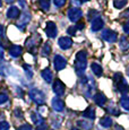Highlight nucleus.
I'll return each mask as SVG.
<instances>
[{
  "label": "nucleus",
  "mask_w": 129,
  "mask_h": 130,
  "mask_svg": "<svg viewBox=\"0 0 129 130\" xmlns=\"http://www.w3.org/2000/svg\"><path fill=\"white\" fill-rule=\"evenodd\" d=\"M86 67H87V52L85 50H80L79 52H77L75 59V69L78 76H84Z\"/></svg>",
  "instance_id": "nucleus-1"
},
{
  "label": "nucleus",
  "mask_w": 129,
  "mask_h": 130,
  "mask_svg": "<svg viewBox=\"0 0 129 130\" xmlns=\"http://www.w3.org/2000/svg\"><path fill=\"white\" fill-rule=\"evenodd\" d=\"M113 79H115V83L117 85V88H118V91L120 92V93H122L123 95H126L129 92V85L128 83L125 80V78L122 77V74H120V72H117L115 74V77H113Z\"/></svg>",
  "instance_id": "nucleus-2"
},
{
  "label": "nucleus",
  "mask_w": 129,
  "mask_h": 130,
  "mask_svg": "<svg viewBox=\"0 0 129 130\" xmlns=\"http://www.w3.org/2000/svg\"><path fill=\"white\" fill-rule=\"evenodd\" d=\"M29 97L34 103L39 104V105H42L45 102V95H44L43 92L38 88H32L29 91Z\"/></svg>",
  "instance_id": "nucleus-3"
},
{
  "label": "nucleus",
  "mask_w": 129,
  "mask_h": 130,
  "mask_svg": "<svg viewBox=\"0 0 129 130\" xmlns=\"http://www.w3.org/2000/svg\"><path fill=\"white\" fill-rule=\"evenodd\" d=\"M40 42H41V36L38 35V34H34L31 37H28L26 40V46L28 49V51L32 52V53H35Z\"/></svg>",
  "instance_id": "nucleus-4"
},
{
  "label": "nucleus",
  "mask_w": 129,
  "mask_h": 130,
  "mask_svg": "<svg viewBox=\"0 0 129 130\" xmlns=\"http://www.w3.org/2000/svg\"><path fill=\"white\" fill-rule=\"evenodd\" d=\"M102 39L105 42H108V43H115L117 40H118V33L110 28L104 29L102 32Z\"/></svg>",
  "instance_id": "nucleus-5"
},
{
  "label": "nucleus",
  "mask_w": 129,
  "mask_h": 130,
  "mask_svg": "<svg viewBox=\"0 0 129 130\" xmlns=\"http://www.w3.org/2000/svg\"><path fill=\"white\" fill-rule=\"evenodd\" d=\"M67 15H68L69 21L76 23V22H78L79 19L82 18V16H83V11H82L79 8H77V7H73V8H70L68 10V14Z\"/></svg>",
  "instance_id": "nucleus-6"
},
{
  "label": "nucleus",
  "mask_w": 129,
  "mask_h": 130,
  "mask_svg": "<svg viewBox=\"0 0 129 130\" xmlns=\"http://www.w3.org/2000/svg\"><path fill=\"white\" fill-rule=\"evenodd\" d=\"M53 66H54V69H56L57 71H60V70H62V69L66 68L67 60L64 59L62 56H60V54H57V56H54V58H53Z\"/></svg>",
  "instance_id": "nucleus-7"
},
{
  "label": "nucleus",
  "mask_w": 129,
  "mask_h": 130,
  "mask_svg": "<svg viewBox=\"0 0 129 130\" xmlns=\"http://www.w3.org/2000/svg\"><path fill=\"white\" fill-rule=\"evenodd\" d=\"M52 88H53V92L57 96H62L64 94V91H66V86H64V84L60 79H56V80L53 82Z\"/></svg>",
  "instance_id": "nucleus-8"
},
{
  "label": "nucleus",
  "mask_w": 129,
  "mask_h": 130,
  "mask_svg": "<svg viewBox=\"0 0 129 130\" xmlns=\"http://www.w3.org/2000/svg\"><path fill=\"white\" fill-rule=\"evenodd\" d=\"M45 34L48 35V37L50 39H54L58 34V28H57V25L53 22H48L45 26Z\"/></svg>",
  "instance_id": "nucleus-9"
},
{
  "label": "nucleus",
  "mask_w": 129,
  "mask_h": 130,
  "mask_svg": "<svg viewBox=\"0 0 129 130\" xmlns=\"http://www.w3.org/2000/svg\"><path fill=\"white\" fill-rule=\"evenodd\" d=\"M104 26V21L103 18L100 16V15H98V16L95 17V18L92 19V24H91V28L93 32H99L100 29H102Z\"/></svg>",
  "instance_id": "nucleus-10"
},
{
  "label": "nucleus",
  "mask_w": 129,
  "mask_h": 130,
  "mask_svg": "<svg viewBox=\"0 0 129 130\" xmlns=\"http://www.w3.org/2000/svg\"><path fill=\"white\" fill-rule=\"evenodd\" d=\"M31 19H32V16H31V14L29 12H27V11H25V12H23L22 14V16H21V18L18 19V22H17V26L19 27V28H22V29H24L25 28V26L27 24L31 22Z\"/></svg>",
  "instance_id": "nucleus-11"
},
{
  "label": "nucleus",
  "mask_w": 129,
  "mask_h": 130,
  "mask_svg": "<svg viewBox=\"0 0 129 130\" xmlns=\"http://www.w3.org/2000/svg\"><path fill=\"white\" fill-rule=\"evenodd\" d=\"M58 44L62 50H68L73 46V40L68 36H62L58 40Z\"/></svg>",
  "instance_id": "nucleus-12"
},
{
  "label": "nucleus",
  "mask_w": 129,
  "mask_h": 130,
  "mask_svg": "<svg viewBox=\"0 0 129 130\" xmlns=\"http://www.w3.org/2000/svg\"><path fill=\"white\" fill-rule=\"evenodd\" d=\"M51 105H52V109L57 112H61L63 111L64 109V102L60 97H54L52 99V102H51Z\"/></svg>",
  "instance_id": "nucleus-13"
},
{
  "label": "nucleus",
  "mask_w": 129,
  "mask_h": 130,
  "mask_svg": "<svg viewBox=\"0 0 129 130\" xmlns=\"http://www.w3.org/2000/svg\"><path fill=\"white\" fill-rule=\"evenodd\" d=\"M22 53H23V47L21 45L14 44V45H11L9 47V54H10V57H13V58H18Z\"/></svg>",
  "instance_id": "nucleus-14"
},
{
  "label": "nucleus",
  "mask_w": 129,
  "mask_h": 130,
  "mask_svg": "<svg viewBox=\"0 0 129 130\" xmlns=\"http://www.w3.org/2000/svg\"><path fill=\"white\" fill-rule=\"evenodd\" d=\"M18 16H21V10L18 9V7L16 6L9 7V9L7 10V17L10 19H14V18H17Z\"/></svg>",
  "instance_id": "nucleus-15"
},
{
  "label": "nucleus",
  "mask_w": 129,
  "mask_h": 130,
  "mask_svg": "<svg viewBox=\"0 0 129 130\" xmlns=\"http://www.w3.org/2000/svg\"><path fill=\"white\" fill-rule=\"evenodd\" d=\"M106 100L108 99H106V96L102 92H99V93H96L94 95V102H95L99 106H103L104 104L106 103Z\"/></svg>",
  "instance_id": "nucleus-16"
},
{
  "label": "nucleus",
  "mask_w": 129,
  "mask_h": 130,
  "mask_svg": "<svg viewBox=\"0 0 129 130\" xmlns=\"http://www.w3.org/2000/svg\"><path fill=\"white\" fill-rule=\"evenodd\" d=\"M41 76L46 83H52V79H53V74H52L50 68H45L41 71Z\"/></svg>",
  "instance_id": "nucleus-17"
},
{
  "label": "nucleus",
  "mask_w": 129,
  "mask_h": 130,
  "mask_svg": "<svg viewBox=\"0 0 129 130\" xmlns=\"http://www.w3.org/2000/svg\"><path fill=\"white\" fill-rule=\"evenodd\" d=\"M91 69H92L93 74L95 75L96 77H101V76L103 75V69H102V67H101V64L98 63V62H93V63L91 64Z\"/></svg>",
  "instance_id": "nucleus-18"
},
{
  "label": "nucleus",
  "mask_w": 129,
  "mask_h": 130,
  "mask_svg": "<svg viewBox=\"0 0 129 130\" xmlns=\"http://www.w3.org/2000/svg\"><path fill=\"white\" fill-rule=\"evenodd\" d=\"M83 117L86 119L94 120L95 119V109H94L93 106H88L87 109L83 112Z\"/></svg>",
  "instance_id": "nucleus-19"
},
{
  "label": "nucleus",
  "mask_w": 129,
  "mask_h": 130,
  "mask_svg": "<svg viewBox=\"0 0 129 130\" xmlns=\"http://www.w3.org/2000/svg\"><path fill=\"white\" fill-rule=\"evenodd\" d=\"M31 119H32V121H33L38 127L44 123V119L41 117V114L35 113V112H32V113H31Z\"/></svg>",
  "instance_id": "nucleus-20"
},
{
  "label": "nucleus",
  "mask_w": 129,
  "mask_h": 130,
  "mask_svg": "<svg viewBox=\"0 0 129 130\" xmlns=\"http://www.w3.org/2000/svg\"><path fill=\"white\" fill-rule=\"evenodd\" d=\"M112 123H113V121L110 117H103V118L100 120V124L103 128H110V127L112 126Z\"/></svg>",
  "instance_id": "nucleus-21"
},
{
  "label": "nucleus",
  "mask_w": 129,
  "mask_h": 130,
  "mask_svg": "<svg viewBox=\"0 0 129 130\" xmlns=\"http://www.w3.org/2000/svg\"><path fill=\"white\" fill-rule=\"evenodd\" d=\"M119 45H120V49L126 51V50L129 49V40L126 37L125 35L120 37V41H119Z\"/></svg>",
  "instance_id": "nucleus-22"
},
{
  "label": "nucleus",
  "mask_w": 129,
  "mask_h": 130,
  "mask_svg": "<svg viewBox=\"0 0 129 130\" xmlns=\"http://www.w3.org/2000/svg\"><path fill=\"white\" fill-rule=\"evenodd\" d=\"M120 105L122 106V109H125L126 111H129V96L128 95H122V96H121Z\"/></svg>",
  "instance_id": "nucleus-23"
},
{
  "label": "nucleus",
  "mask_w": 129,
  "mask_h": 130,
  "mask_svg": "<svg viewBox=\"0 0 129 130\" xmlns=\"http://www.w3.org/2000/svg\"><path fill=\"white\" fill-rule=\"evenodd\" d=\"M39 5H40V8L43 11H49L51 2L50 0H39Z\"/></svg>",
  "instance_id": "nucleus-24"
},
{
  "label": "nucleus",
  "mask_w": 129,
  "mask_h": 130,
  "mask_svg": "<svg viewBox=\"0 0 129 130\" xmlns=\"http://www.w3.org/2000/svg\"><path fill=\"white\" fill-rule=\"evenodd\" d=\"M77 124L85 130H91L92 127H93V124H92L91 122L86 121V120H79V121H77Z\"/></svg>",
  "instance_id": "nucleus-25"
},
{
  "label": "nucleus",
  "mask_w": 129,
  "mask_h": 130,
  "mask_svg": "<svg viewBox=\"0 0 129 130\" xmlns=\"http://www.w3.org/2000/svg\"><path fill=\"white\" fill-rule=\"evenodd\" d=\"M50 53H51V45H50V43H49V42H46V43H44L43 47H42L41 54L43 57H48Z\"/></svg>",
  "instance_id": "nucleus-26"
},
{
  "label": "nucleus",
  "mask_w": 129,
  "mask_h": 130,
  "mask_svg": "<svg viewBox=\"0 0 129 130\" xmlns=\"http://www.w3.org/2000/svg\"><path fill=\"white\" fill-rule=\"evenodd\" d=\"M127 4H128V0H115L113 1V6L117 9H122L123 7H126Z\"/></svg>",
  "instance_id": "nucleus-27"
},
{
  "label": "nucleus",
  "mask_w": 129,
  "mask_h": 130,
  "mask_svg": "<svg viewBox=\"0 0 129 130\" xmlns=\"http://www.w3.org/2000/svg\"><path fill=\"white\" fill-rule=\"evenodd\" d=\"M23 68H24V72L26 74L27 78H32V77H33V70H32V67L25 63V64H23Z\"/></svg>",
  "instance_id": "nucleus-28"
},
{
  "label": "nucleus",
  "mask_w": 129,
  "mask_h": 130,
  "mask_svg": "<svg viewBox=\"0 0 129 130\" xmlns=\"http://www.w3.org/2000/svg\"><path fill=\"white\" fill-rule=\"evenodd\" d=\"M106 110H108V112L110 114H113V116H119L120 114V112H119V110L117 109V106H115L113 104H111L110 106L106 107Z\"/></svg>",
  "instance_id": "nucleus-29"
},
{
  "label": "nucleus",
  "mask_w": 129,
  "mask_h": 130,
  "mask_svg": "<svg viewBox=\"0 0 129 130\" xmlns=\"http://www.w3.org/2000/svg\"><path fill=\"white\" fill-rule=\"evenodd\" d=\"M76 32H77V27L76 26H70L68 29H67V33L69 34V35H76Z\"/></svg>",
  "instance_id": "nucleus-30"
},
{
  "label": "nucleus",
  "mask_w": 129,
  "mask_h": 130,
  "mask_svg": "<svg viewBox=\"0 0 129 130\" xmlns=\"http://www.w3.org/2000/svg\"><path fill=\"white\" fill-rule=\"evenodd\" d=\"M8 101V95L6 93H0V104H4Z\"/></svg>",
  "instance_id": "nucleus-31"
},
{
  "label": "nucleus",
  "mask_w": 129,
  "mask_h": 130,
  "mask_svg": "<svg viewBox=\"0 0 129 130\" xmlns=\"http://www.w3.org/2000/svg\"><path fill=\"white\" fill-rule=\"evenodd\" d=\"M66 1H67V0H53L54 5H56L58 8H61V7H63L64 4H66Z\"/></svg>",
  "instance_id": "nucleus-32"
},
{
  "label": "nucleus",
  "mask_w": 129,
  "mask_h": 130,
  "mask_svg": "<svg viewBox=\"0 0 129 130\" xmlns=\"http://www.w3.org/2000/svg\"><path fill=\"white\" fill-rule=\"evenodd\" d=\"M0 130H9V123L6 121L0 122Z\"/></svg>",
  "instance_id": "nucleus-33"
},
{
  "label": "nucleus",
  "mask_w": 129,
  "mask_h": 130,
  "mask_svg": "<svg viewBox=\"0 0 129 130\" xmlns=\"http://www.w3.org/2000/svg\"><path fill=\"white\" fill-rule=\"evenodd\" d=\"M123 32H125L126 34H128V35H129V19H128V21H126L125 23H123Z\"/></svg>",
  "instance_id": "nucleus-34"
},
{
  "label": "nucleus",
  "mask_w": 129,
  "mask_h": 130,
  "mask_svg": "<svg viewBox=\"0 0 129 130\" xmlns=\"http://www.w3.org/2000/svg\"><path fill=\"white\" fill-rule=\"evenodd\" d=\"M32 129H33V128H32L31 124H27L26 123V124H23V126H21L17 130H32Z\"/></svg>",
  "instance_id": "nucleus-35"
},
{
  "label": "nucleus",
  "mask_w": 129,
  "mask_h": 130,
  "mask_svg": "<svg viewBox=\"0 0 129 130\" xmlns=\"http://www.w3.org/2000/svg\"><path fill=\"white\" fill-rule=\"evenodd\" d=\"M14 113L16 114V117H17V118H23V112H22L19 109H16V110H15V111H14Z\"/></svg>",
  "instance_id": "nucleus-36"
},
{
  "label": "nucleus",
  "mask_w": 129,
  "mask_h": 130,
  "mask_svg": "<svg viewBox=\"0 0 129 130\" xmlns=\"http://www.w3.org/2000/svg\"><path fill=\"white\" fill-rule=\"evenodd\" d=\"M5 58V49H0V62Z\"/></svg>",
  "instance_id": "nucleus-37"
},
{
  "label": "nucleus",
  "mask_w": 129,
  "mask_h": 130,
  "mask_svg": "<svg viewBox=\"0 0 129 130\" xmlns=\"http://www.w3.org/2000/svg\"><path fill=\"white\" fill-rule=\"evenodd\" d=\"M0 37H5V27L0 25Z\"/></svg>",
  "instance_id": "nucleus-38"
},
{
  "label": "nucleus",
  "mask_w": 129,
  "mask_h": 130,
  "mask_svg": "<svg viewBox=\"0 0 129 130\" xmlns=\"http://www.w3.org/2000/svg\"><path fill=\"white\" fill-rule=\"evenodd\" d=\"M45 129H46V124L45 123H43V124H41V126L38 127V130H45Z\"/></svg>",
  "instance_id": "nucleus-39"
},
{
  "label": "nucleus",
  "mask_w": 129,
  "mask_h": 130,
  "mask_svg": "<svg viewBox=\"0 0 129 130\" xmlns=\"http://www.w3.org/2000/svg\"><path fill=\"white\" fill-rule=\"evenodd\" d=\"M73 4L74 5H76V6H79V5H80L82 4V2H80V0H73Z\"/></svg>",
  "instance_id": "nucleus-40"
},
{
  "label": "nucleus",
  "mask_w": 129,
  "mask_h": 130,
  "mask_svg": "<svg viewBox=\"0 0 129 130\" xmlns=\"http://www.w3.org/2000/svg\"><path fill=\"white\" fill-rule=\"evenodd\" d=\"M76 27H77V29H83V28H84V24L80 23V24H78Z\"/></svg>",
  "instance_id": "nucleus-41"
},
{
  "label": "nucleus",
  "mask_w": 129,
  "mask_h": 130,
  "mask_svg": "<svg viewBox=\"0 0 129 130\" xmlns=\"http://www.w3.org/2000/svg\"><path fill=\"white\" fill-rule=\"evenodd\" d=\"M19 4H21V5H23V6H24V8H25L26 4H25V1H24V0H19Z\"/></svg>",
  "instance_id": "nucleus-42"
},
{
  "label": "nucleus",
  "mask_w": 129,
  "mask_h": 130,
  "mask_svg": "<svg viewBox=\"0 0 129 130\" xmlns=\"http://www.w3.org/2000/svg\"><path fill=\"white\" fill-rule=\"evenodd\" d=\"M5 1H6L7 4H11V2H14V0H5Z\"/></svg>",
  "instance_id": "nucleus-43"
},
{
  "label": "nucleus",
  "mask_w": 129,
  "mask_h": 130,
  "mask_svg": "<svg viewBox=\"0 0 129 130\" xmlns=\"http://www.w3.org/2000/svg\"><path fill=\"white\" fill-rule=\"evenodd\" d=\"M86 1H90V0H80V2H86Z\"/></svg>",
  "instance_id": "nucleus-44"
},
{
  "label": "nucleus",
  "mask_w": 129,
  "mask_h": 130,
  "mask_svg": "<svg viewBox=\"0 0 129 130\" xmlns=\"http://www.w3.org/2000/svg\"><path fill=\"white\" fill-rule=\"evenodd\" d=\"M1 6H2V0H0V8H1Z\"/></svg>",
  "instance_id": "nucleus-45"
},
{
  "label": "nucleus",
  "mask_w": 129,
  "mask_h": 130,
  "mask_svg": "<svg viewBox=\"0 0 129 130\" xmlns=\"http://www.w3.org/2000/svg\"><path fill=\"white\" fill-rule=\"evenodd\" d=\"M127 74H128V76H129V67L127 68Z\"/></svg>",
  "instance_id": "nucleus-46"
},
{
  "label": "nucleus",
  "mask_w": 129,
  "mask_h": 130,
  "mask_svg": "<svg viewBox=\"0 0 129 130\" xmlns=\"http://www.w3.org/2000/svg\"><path fill=\"white\" fill-rule=\"evenodd\" d=\"M71 130H79V129H78V128H73Z\"/></svg>",
  "instance_id": "nucleus-47"
}]
</instances>
